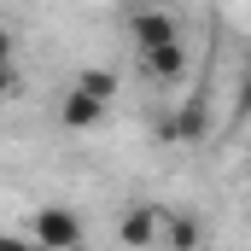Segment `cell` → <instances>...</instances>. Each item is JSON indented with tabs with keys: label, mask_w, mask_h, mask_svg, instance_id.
<instances>
[{
	"label": "cell",
	"mask_w": 251,
	"mask_h": 251,
	"mask_svg": "<svg viewBox=\"0 0 251 251\" xmlns=\"http://www.w3.org/2000/svg\"><path fill=\"white\" fill-rule=\"evenodd\" d=\"M29 234L41 240V251H82V216L64 204H47V210H35Z\"/></svg>",
	"instance_id": "6da1fadb"
},
{
	"label": "cell",
	"mask_w": 251,
	"mask_h": 251,
	"mask_svg": "<svg viewBox=\"0 0 251 251\" xmlns=\"http://www.w3.org/2000/svg\"><path fill=\"white\" fill-rule=\"evenodd\" d=\"M128 41H134V53L146 59V53H158V47H176L181 29H176V18H170L164 6H140V12L128 18Z\"/></svg>",
	"instance_id": "7a4b0ae2"
},
{
	"label": "cell",
	"mask_w": 251,
	"mask_h": 251,
	"mask_svg": "<svg viewBox=\"0 0 251 251\" xmlns=\"http://www.w3.org/2000/svg\"><path fill=\"white\" fill-rule=\"evenodd\" d=\"M117 240H123L128 251L158 246V240H164V216H158L152 204H128V210H123V222H117Z\"/></svg>",
	"instance_id": "3957f363"
},
{
	"label": "cell",
	"mask_w": 251,
	"mask_h": 251,
	"mask_svg": "<svg viewBox=\"0 0 251 251\" xmlns=\"http://www.w3.org/2000/svg\"><path fill=\"white\" fill-rule=\"evenodd\" d=\"M100 117H105V100L88 94L82 82H70V88L59 94V123H64V128H94Z\"/></svg>",
	"instance_id": "277c9868"
},
{
	"label": "cell",
	"mask_w": 251,
	"mask_h": 251,
	"mask_svg": "<svg viewBox=\"0 0 251 251\" xmlns=\"http://www.w3.org/2000/svg\"><path fill=\"white\" fill-rule=\"evenodd\" d=\"M140 70L152 76V82H181L187 76V41H176V47H158V53H146Z\"/></svg>",
	"instance_id": "5b68a950"
},
{
	"label": "cell",
	"mask_w": 251,
	"mask_h": 251,
	"mask_svg": "<svg viewBox=\"0 0 251 251\" xmlns=\"http://www.w3.org/2000/svg\"><path fill=\"white\" fill-rule=\"evenodd\" d=\"M204 128H210V105H204V94H193L176 111V140H204Z\"/></svg>",
	"instance_id": "8992f818"
},
{
	"label": "cell",
	"mask_w": 251,
	"mask_h": 251,
	"mask_svg": "<svg viewBox=\"0 0 251 251\" xmlns=\"http://www.w3.org/2000/svg\"><path fill=\"white\" fill-rule=\"evenodd\" d=\"M164 246H170V251H193V246H199V222H193V216L164 222Z\"/></svg>",
	"instance_id": "52a82bcc"
},
{
	"label": "cell",
	"mask_w": 251,
	"mask_h": 251,
	"mask_svg": "<svg viewBox=\"0 0 251 251\" xmlns=\"http://www.w3.org/2000/svg\"><path fill=\"white\" fill-rule=\"evenodd\" d=\"M76 82H82V88H88V94H100V100H105V105H111V94H117V76H111V70H82V76H76Z\"/></svg>",
	"instance_id": "ba28073f"
},
{
	"label": "cell",
	"mask_w": 251,
	"mask_h": 251,
	"mask_svg": "<svg viewBox=\"0 0 251 251\" xmlns=\"http://www.w3.org/2000/svg\"><path fill=\"white\" fill-rule=\"evenodd\" d=\"M0 251H41V240H35V234H6Z\"/></svg>",
	"instance_id": "9c48e42d"
},
{
	"label": "cell",
	"mask_w": 251,
	"mask_h": 251,
	"mask_svg": "<svg viewBox=\"0 0 251 251\" xmlns=\"http://www.w3.org/2000/svg\"><path fill=\"white\" fill-rule=\"evenodd\" d=\"M240 117H251V64H246V76H240Z\"/></svg>",
	"instance_id": "30bf717a"
}]
</instances>
